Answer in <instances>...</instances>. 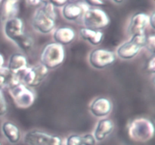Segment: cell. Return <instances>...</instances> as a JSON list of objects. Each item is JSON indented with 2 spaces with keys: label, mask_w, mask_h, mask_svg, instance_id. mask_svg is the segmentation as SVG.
<instances>
[{
  "label": "cell",
  "mask_w": 155,
  "mask_h": 145,
  "mask_svg": "<svg viewBox=\"0 0 155 145\" xmlns=\"http://www.w3.org/2000/svg\"><path fill=\"white\" fill-rule=\"evenodd\" d=\"M113 2H114V3H117V4H121V3H124V2H120V1H114Z\"/></svg>",
  "instance_id": "obj_32"
},
{
  "label": "cell",
  "mask_w": 155,
  "mask_h": 145,
  "mask_svg": "<svg viewBox=\"0 0 155 145\" xmlns=\"http://www.w3.org/2000/svg\"><path fill=\"white\" fill-rule=\"evenodd\" d=\"M82 19L86 28L98 31L107 27L110 22L108 14L102 9L96 8H89L83 13Z\"/></svg>",
  "instance_id": "obj_5"
},
{
  "label": "cell",
  "mask_w": 155,
  "mask_h": 145,
  "mask_svg": "<svg viewBox=\"0 0 155 145\" xmlns=\"http://www.w3.org/2000/svg\"><path fill=\"white\" fill-rule=\"evenodd\" d=\"M80 35L84 40L89 42L92 45H98L102 42L104 34L98 30H92L90 29L83 27L80 30Z\"/></svg>",
  "instance_id": "obj_20"
},
{
  "label": "cell",
  "mask_w": 155,
  "mask_h": 145,
  "mask_svg": "<svg viewBox=\"0 0 155 145\" xmlns=\"http://www.w3.org/2000/svg\"><path fill=\"white\" fill-rule=\"evenodd\" d=\"M149 25V15L143 12H139L133 15L129 24L127 31L131 36L137 33H143Z\"/></svg>",
  "instance_id": "obj_12"
},
{
  "label": "cell",
  "mask_w": 155,
  "mask_h": 145,
  "mask_svg": "<svg viewBox=\"0 0 155 145\" xmlns=\"http://www.w3.org/2000/svg\"><path fill=\"white\" fill-rule=\"evenodd\" d=\"M88 4H90L91 5H95V6H100L104 5L106 3L105 1H98V0H95V1H88L86 2Z\"/></svg>",
  "instance_id": "obj_28"
},
{
  "label": "cell",
  "mask_w": 155,
  "mask_h": 145,
  "mask_svg": "<svg viewBox=\"0 0 155 145\" xmlns=\"http://www.w3.org/2000/svg\"><path fill=\"white\" fill-rule=\"evenodd\" d=\"M3 134L11 143H16L21 139V131L19 128L13 122L6 121L2 125Z\"/></svg>",
  "instance_id": "obj_18"
},
{
  "label": "cell",
  "mask_w": 155,
  "mask_h": 145,
  "mask_svg": "<svg viewBox=\"0 0 155 145\" xmlns=\"http://www.w3.org/2000/svg\"><path fill=\"white\" fill-rule=\"evenodd\" d=\"M7 68L14 74L19 76L28 68L27 57L19 53L13 54L9 58Z\"/></svg>",
  "instance_id": "obj_14"
},
{
  "label": "cell",
  "mask_w": 155,
  "mask_h": 145,
  "mask_svg": "<svg viewBox=\"0 0 155 145\" xmlns=\"http://www.w3.org/2000/svg\"><path fill=\"white\" fill-rule=\"evenodd\" d=\"M1 2H2V1H0V4H1Z\"/></svg>",
  "instance_id": "obj_34"
},
{
  "label": "cell",
  "mask_w": 155,
  "mask_h": 145,
  "mask_svg": "<svg viewBox=\"0 0 155 145\" xmlns=\"http://www.w3.org/2000/svg\"><path fill=\"white\" fill-rule=\"evenodd\" d=\"M68 1H65V0H54V1H51V2L54 5V7H64L68 3Z\"/></svg>",
  "instance_id": "obj_27"
},
{
  "label": "cell",
  "mask_w": 155,
  "mask_h": 145,
  "mask_svg": "<svg viewBox=\"0 0 155 145\" xmlns=\"http://www.w3.org/2000/svg\"><path fill=\"white\" fill-rule=\"evenodd\" d=\"M66 145H83L82 136L79 134H71L67 138Z\"/></svg>",
  "instance_id": "obj_22"
},
{
  "label": "cell",
  "mask_w": 155,
  "mask_h": 145,
  "mask_svg": "<svg viewBox=\"0 0 155 145\" xmlns=\"http://www.w3.org/2000/svg\"><path fill=\"white\" fill-rule=\"evenodd\" d=\"M21 82L20 76L11 72L7 67H3L0 69V90H2L4 88L15 85Z\"/></svg>",
  "instance_id": "obj_19"
},
{
  "label": "cell",
  "mask_w": 155,
  "mask_h": 145,
  "mask_svg": "<svg viewBox=\"0 0 155 145\" xmlns=\"http://www.w3.org/2000/svg\"><path fill=\"white\" fill-rule=\"evenodd\" d=\"M145 48H147L149 52L152 54H154L155 49V36L154 35H149L146 36V41H145Z\"/></svg>",
  "instance_id": "obj_23"
},
{
  "label": "cell",
  "mask_w": 155,
  "mask_h": 145,
  "mask_svg": "<svg viewBox=\"0 0 155 145\" xmlns=\"http://www.w3.org/2000/svg\"><path fill=\"white\" fill-rule=\"evenodd\" d=\"M154 19H155V14L153 12L151 16H149V25L151 26V28L154 29Z\"/></svg>",
  "instance_id": "obj_29"
},
{
  "label": "cell",
  "mask_w": 155,
  "mask_h": 145,
  "mask_svg": "<svg viewBox=\"0 0 155 145\" xmlns=\"http://www.w3.org/2000/svg\"><path fill=\"white\" fill-rule=\"evenodd\" d=\"M4 63H5V59L4 57L2 54H0V69H2L4 67Z\"/></svg>",
  "instance_id": "obj_31"
},
{
  "label": "cell",
  "mask_w": 155,
  "mask_h": 145,
  "mask_svg": "<svg viewBox=\"0 0 155 145\" xmlns=\"http://www.w3.org/2000/svg\"><path fill=\"white\" fill-rule=\"evenodd\" d=\"M4 33L8 39L15 42L24 34V25L22 19L18 17L11 18L5 22Z\"/></svg>",
  "instance_id": "obj_11"
},
{
  "label": "cell",
  "mask_w": 155,
  "mask_h": 145,
  "mask_svg": "<svg viewBox=\"0 0 155 145\" xmlns=\"http://www.w3.org/2000/svg\"><path fill=\"white\" fill-rule=\"evenodd\" d=\"M8 93L15 105L19 108H29L34 104L36 100L35 92L21 82L9 87Z\"/></svg>",
  "instance_id": "obj_4"
},
{
  "label": "cell",
  "mask_w": 155,
  "mask_h": 145,
  "mask_svg": "<svg viewBox=\"0 0 155 145\" xmlns=\"http://www.w3.org/2000/svg\"><path fill=\"white\" fill-rule=\"evenodd\" d=\"M0 145H2V143H1V142H0Z\"/></svg>",
  "instance_id": "obj_33"
},
{
  "label": "cell",
  "mask_w": 155,
  "mask_h": 145,
  "mask_svg": "<svg viewBox=\"0 0 155 145\" xmlns=\"http://www.w3.org/2000/svg\"><path fill=\"white\" fill-rule=\"evenodd\" d=\"M42 5L33 14L32 25L36 31L47 34L55 27L57 14L51 1H42Z\"/></svg>",
  "instance_id": "obj_1"
},
{
  "label": "cell",
  "mask_w": 155,
  "mask_h": 145,
  "mask_svg": "<svg viewBox=\"0 0 155 145\" xmlns=\"http://www.w3.org/2000/svg\"><path fill=\"white\" fill-rule=\"evenodd\" d=\"M116 60L114 52L104 48L94 49L89 54V61L92 67L95 69H104L113 64Z\"/></svg>",
  "instance_id": "obj_9"
},
{
  "label": "cell",
  "mask_w": 155,
  "mask_h": 145,
  "mask_svg": "<svg viewBox=\"0 0 155 145\" xmlns=\"http://www.w3.org/2000/svg\"><path fill=\"white\" fill-rule=\"evenodd\" d=\"M112 103L104 97H99L94 100L90 104L89 110L92 114L96 117H104L112 110Z\"/></svg>",
  "instance_id": "obj_13"
},
{
  "label": "cell",
  "mask_w": 155,
  "mask_h": 145,
  "mask_svg": "<svg viewBox=\"0 0 155 145\" xmlns=\"http://www.w3.org/2000/svg\"><path fill=\"white\" fill-rule=\"evenodd\" d=\"M24 142L28 145H63L60 136L52 135L44 131L33 130L24 136Z\"/></svg>",
  "instance_id": "obj_8"
},
{
  "label": "cell",
  "mask_w": 155,
  "mask_h": 145,
  "mask_svg": "<svg viewBox=\"0 0 155 145\" xmlns=\"http://www.w3.org/2000/svg\"><path fill=\"white\" fill-rule=\"evenodd\" d=\"M128 134L136 142H147L154 134V124L145 118H137L132 121L128 127Z\"/></svg>",
  "instance_id": "obj_2"
},
{
  "label": "cell",
  "mask_w": 155,
  "mask_h": 145,
  "mask_svg": "<svg viewBox=\"0 0 155 145\" xmlns=\"http://www.w3.org/2000/svg\"><path fill=\"white\" fill-rule=\"evenodd\" d=\"M48 69L42 63H37L33 66L27 68L21 74H20L21 82L29 88L39 86L47 77Z\"/></svg>",
  "instance_id": "obj_7"
},
{
  "label": "cell",
  "mask_w": 155,
  "mask_h": 145,
  "mask_svg": "<svg viewBox=\"0 0 155 145\" xmlns=\"http://www.w3.org/2000/svg\"><path fill=\"white\" fill-rule=\"evenodd\" d=\"M75 37V31L74 29L69 27H59L53 33V38L56 43L60 44L63 46L71 43Z\"/></svg>",
  "instance_id": "obj_15"
},
{
  "label": "cell",
  "mask_w": 155,
  "mask_h": 145,
  "mask_svg": "<svg viewBox=\"0 0 155 145\" xmlns=\"http://www.w3.org/2000/svg\"><path fill=\"white\" fill-rule=\"evenodd\" d=\"M83 145H96V140L94 137L93 134H86L82 136Z\"/></svg>",
  "instance_id": "obj_25"
},
{
  "label": "cell",
  "mask_w": 155,
  "mask_h": 145,
  "mask_svg": "<svg viewBox=\"0 0 155 145\" xmlns=\"http://www.w3.org/2000/svg\"><path fill=\"white\" fill-rule=\"evenodd\" d=\"M145 69L148 72L151 73H154L155 72V57L154 54H152L151 57L148 59L147 61L146 65H145Z\"/></svg>",
  "instance_id": "obj_26"
},
{
  "label": "cell",
  "mask_w": 155,
  "mask_h": 145,
  "mask_svg": "<svg viewBox=\"0 0 155 145\" xmlns=\"http://www.w3.org/2000/svg\"><path fill=\"white\" fill-rule=\"evenodd\" d=\"M18 1H2L0 4V19L3 22L17 17L19 11Z\"/></svg>",
  "instance_id": "obj_16"
},
{
  "label": "cell",
  "mask_w": 155,
  "mask_h": 145,
  "mask_svg": "<svg viewBox=\"0 0 155 145\" xmlns=\"http://www.w3.org/2000/svg\"><path fill=\"white\" fill-rule=\"evenodd\" d=\"M8 112V104L3 95L2 90H0V117H2Z\"/></svg>",
  "instance_id": "obj_24"
},
{
  "label": "cell",
  "mask_w": 155,
  "mask_h": 145,
  "mask_svg": "<svg viewBox=\"0 0 155 145\" xmlns=\"http://www.w3.org/2000/svg\"><path fill=\"white\" fill-rule=\"evenodd\" d=\"M114 130V123L110 119H102L98 121L94 131V137L96 141L104 140Z\"/></svg>",
  "instance_id": "obj_17"
},
{
  "label": "cell",
  "mask_w": 155,
  "mask_h": 145,
  "mask_svg": "<svg viewBox=\"0 0 155 145\" xmlns=\"http://www.w3.org/2000/svg\"><path fill=\"white\" fill-rule=\"evenodd\" d=\"M14 42L19 47L20 49H21L26 53L30 52L33 49V45H34L33 39L27 33H24L23 36L16 39Z\"/></svg>",
  "instance_id": "obj_21"
},
{
  "label": "cell",
  "mask_w": 155,
  "mask_h": 145,
  "mask_svg": "<svg viewBox=\"0 0 155 145\" xmlns=\"http://www.w3.org/2000/svg\"><path fill=\"white\" fill-rule=\"evenodd\" d=\"M65 59V50L63 45L51 42L45 45L40 55V63L47 69H53L63 63Z\"/></svg>",
  "instance_id": "obj_3"
},
{
  "label": "cell",
  "mask_w": 155,
  "mask_h": 145,
  "mask_svg": "<svg viewBox=\"0 0 155 145\" xmlns=\"http://www.w3.org/2000/svg\"><path fill=\"white\" fill-rule=\"evenodd\" d=\"M146 35L145 32L132 36L131 39L120 45L117 49V54L124 60H130L136 57L140 50L145 45Z\"/></svg>",
  "instance_id": "obj_6"
},
{
  "label": "cell",
  "mask_w": 155,
  "mask_h": 145,
  "mask_svg": "<svg viewBox=\"0 0 155 145\" xmlns=\"http://www.w3.org/2000/svg\"><path fill=\"white\" fill-rule=\"evenodd\" d=\"M26 2H27V4H30L32 6H36L39 4H42V1H27Z\"/></svg>",
  "instance_id": "obj_30"
},
{
  "label": "cell",
  "mask_w": 155,
  "mask_h": 145,
  "mask_svg": "<svg viewBox=\"0 0 155 145\" xmlns=\"http://www.w3.org/2000/svg\"><path fill=\"white\" fill-rule=\"evenodd\" d=\"M89 8V4L86 2H68L62 9V14L66 20L69 21H77L82 18L83 13Z\"/></svg>",
  "instance_id": "obj_10"
}]
</instances>
